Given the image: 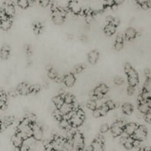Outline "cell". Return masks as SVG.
Masks as SVG:
<instances>
[{"label": "cell", "instance_id": "cell-4", "mask_svg": "<svg viewBox=\"0 0 151 151\" xmlns=\"http://www.w3.org/2000/svg\"><path fill=\"white\" fill-rule=\"evenodd\" d=\"M125 125V124L124 123V121L122 120H119L115 122L111 127V135L114 137H119V136L123 132Z\"/></svg>", "mask_w": 151, "mask_h": 151}, {"label": "cell", "instance_id": "cell-9", "mask_svg": "<svg viewBox=\"0 0 151 151\" xmlns=\"http://www.w3.org/2000/svg\"><path fill=\"white\" fill-rule=\"evenodd\" d=\"M84 119H82L80 116H78L76 114V112L72 114V116H71V118L69 119V122H70L71 125L73 128H80L81 126H82L83 123Z\"/></svg>", "mask_w": 151, "mask_h": 151}, {"label": "cell", "instance_id": "cell-49", "mask_svg": "<svg viewBox=\"0 0 151 151\" xmlns=\"http://www.w3.org/2000/svg\"><path fill=\"white\" fill-rule=\"evenodd\" d=\"M124 41V37L122 34H119L117 35V36L116 37V42H122L123 43Z\"/></svg>", "mask_w": 151, "mask_h": 151}, {"label": "cell", "instance_id": "cell-17", "mask_svg": "<svg viewBox=\"0 0 151 151\" xmlns=\"http://www.w3.org/2000/svg\"><path fill=\"white\" fill-rule=\"evenodd\" d=\"M99 59V52L96 50L91 51L88 55V60L91 64H95Z\"/></svg>", "mask_w": 151, "mask_h": 151}, {"label": "cell", "instance_id": "cell-42", "mask_svg": "<svg viewBox=\"0 0 151 151\" xmlns=\"http://www.w3.org/2000/svg\"><path fill=\"white\" fill-rule=\"evenodd\" d=\"M85 69V66L84 65H78L75 68V71L77 74H80L82 72V71Z\"/></svg>", "mask_w": 151, "mask_h": 151}, {"label": "cell", "instance_id": "cell-16", "mask_svg": "<svg viewBox=\"0 0 151 151\" xmlns=\"http://www.w3.org/2000/svg\"><path fill=\"white\" fill-rule=\"evenodd\" d=\"M137 128V125L134 122H130V123L125 124V126H124L123 131L125 134H128V136L131 137L132 134H134V132L135 131L136 128Z\"/></svg>", "mask_w": 151, "mask_h": 151}, {"label": "cell", "instance_id": "cell-25", "mask_svg": "<svg viewBox=\"0 0 151 151\" xmlns=\"http://www.w3.org/2000/svg\"><path fill=\"white\" fill-rule=\"evenodd\" d=\"M59 127L63 130H69L72 128V125H71L69 120L63 118L61 120L59 121Z\"/></svg>", "mask_w": 151, "mask_h": 151}, {"label": "cell", "instance_id": "cell-45", "mask_svg": "<svg viewBox=\"0 0 151 151\" xmlns=\"http://www.w3.org/2000/svg\"><path fill=\"white\" fill-rule=\"evenodd\" d=\"M144 119H145V122H147V123H150V119H151L150 111H148L147 113L145 114Z\"/></svg>", "mask_w": 151, "mask_h": 151}, {"label": "cell", "instance_id": "cell-38", "mask_svg": "<svg viewBox=\"0 0 151 151\" xmlns=\"http://www.w3.org/2000/svg\"><path fill=\"white\" fill-rule=\"evenodd\" d=\"M114 83L116 84V85L120 86L123 83V79H122L121 77L116 76L115 77L114 79Z\"/></svg>", "mask_w": 151, "mask_h": 151}, {"label": "cell", "instance_id": "cell-34", "mask_svg": "<svg viewBox=\"0 0 151 151\" xmlns=\"http://www.w3.org/2000/svg\"><path fill=\"white\" fill-rule=\"evenodd\" d=\"M48 77L50 79H56L58 78V74L56 71L53 69H50L48 72Z\"/></svg>", "mask_w": 151, "mask_h": 151}, {"label": "cell", "instance_id": "cell-31", "mask_svg": "<svg viewBox=\"0 0 151 151\" xmlns=\"http://www.w3.org/2000/svg\"><path fill=\"white\" fill-rule=\"evenodd\" d=\"M99 111H100V114H101V116H106V115L108 114V112L109 111V109H108L106 105L104 103V104H103L100 108H99Z\"/></svg>", "mask_w": 151, "mask_h": 151}, {"label": "cell", "instance_id": "cell-3", "mask_svg": "<svg viewBox=\"0 0 151 151\" xmlns=\"http://www.w3.org/2000/svg\"><path fill=\"white\" fill-rule=\"evenodd\" d=\"M147 131L145 127L143 126V125H140V126H137V128H136L135 131L132 134L131 137L134 139L142 142L146 139V138H147Z\"/></svg>", "mask_w": 151, "mask_h": 151}, {"label": "cell", "instance_id": "cell-53", "mask_svg": "<svg viewBox=\"0 0 151 151\" xmlns=\"http://www.w3.org/2000/svg\"><path fill=\"white\" fill-rule=\"evenodd\" d=\"M113 20H114V18L112 17L111 16H108L107 17H106V22H108L109 23H112Z\"/></svg>", "mask_w": 151, "mask_h": 151}, {"label": "cell", "instance_id": "cell-8", "mask_svg": "<svg viewBox=\"0 0 151 151\" xmlns=\"http://www.w3.org/2000/svg\"><path fill=\"white\" fill-rule=\"evenodd\" d=\"M1 10L8 18H12L16 13V8L10 1H7L4 3Z\"/></svg>", "mask_w": 151, "mask_h": 151}, {"label": "cell", "instance_id": "cell-50", "mask_svg": "<svg viewBox=\"0 0 151 151\" xmlns=\"http://www.w3.org/2000/svg\"><path fill=\"white\" fill-rule=\"evenodd\" d=\"M104 1V4L109 6V7H111L112 4H114V0H103Z\"/></svg>", "mask_w": 151, "mask_h": 151}, {"label": "cell", "instance_id": "cell-21", "mask_svg": "<svg viewBox=\"0 0 151 151\" xmlns=\"http://www.w3.org/2000/svg\"><path fill=\"white\" fill-rule=\"evenodd\" d=\"M137 31L134 28L129 27L125 30V37L127 40H131L134 39L137 36Z\"/></svg>", "mask_w": 151, "mask_h": 151}, {"label": "cell", "instance_id": "cell-1", "mask_svg": "<svg viewBox=\"0 0 151 151\" xmlns=\"http://www.w3.org/2000/svg\"><path fill=\"white\" fill-rule=\"evenodd\" d=\"M72 145L73 147V150H83L85 145L84 137L81 132H75L72 135Z\"/></svg>", "mask_w": 151, "mask_h": 151}, {"label": "cell", "instance_id": "cell-43", "mask_svg": "<svg viewBox=\"0 0 151 151\" xmlns=\"http://www.w3.org/2000/svg\"><path fill=\"white\" fill-rule=\"evenodd\" d=\"M140 6H141V7H142V8L143 9V10H148V9L150 8V1H147V2L142 3V4H140Z\"/></svg>", "mask_w": 151, "mask_h": 151}, {"label": "cell", "instance_id": "cell-48", "mask_svg": "<svg viewBox=\"0 0 151 151\" xmlns=\"http://www.w3.org/2000/svg\"><path fill=\"white\" fill-rule=\"evenodd\" d=\"M132 69V66H131V65L129 63H126L125 64V66H124V69H125V73H127L128 72H129L131 69Z\"/></svg>", "mask_w": 151, "mask_h": 151}, {"label": "cell", "instance_id": "cell-39", "mask_svg": "<svg viewBox=\"0 0 151 151\" xmlns=\"http://www.w3.org/2000/svg\"><path fill=\"white\" fill-rule=\"evenodd\" d=\"M123 48V43L122 42H115L114 49L116 51H120Z\"/></svg>", "mask_w": 151, "mask_h": 151}, {"label": "cell", "instance_id": "cell-13", "mask_svg": "<svg viewBox=\"0 0 151 151\" xmlns=\"http://www.w3.org/2000/svg\"><path fill=\"white\" fill-rule=\"evenodd\" d=\"M75 77L72 73H69L65 75L64 78H63V82L67 87L73 86L74 84L75 83Z\"/></svg>", "mask_w": 151, "mask_h": 151}, {"label": "cell", "instance_id": "cell-32", "mask_svg": "<svg viewBox=\"0 0 151 151\" xmlns=\"http://www.w3.org/2000/svg\"><path fill=\"white\" fill-rule=\"evenodd\" d=\"M141 96L145 101L150 100V91H146V90L143 89V91H142V93L141 94Z\"/></svg>", "mask_w": 151, "mask_h": 151}, {"label": "cell", "instance_id": "cell-6", "mask_svg": "<svg viewBox=\"0 0 151 151\" xmlns=\"http://www.w3.org/2000/svg\"><path fill=\"white\" fill-rule=\"evenodd\" d=\"M126 74L128 75V82L129 86L134 87L137 86L139 83V75L137 71L132 68Z\"/></svg>", "mask_w": 151, "mask_h": 151}, {"label": "cell", "instance_id": "cell-30", "mask_svg": "<svg viewBox=\"0 0 151 151\" xmlns=\"http://www.w3.org/2000/svg\"><path fill=\"white\" fill-rule=\"evenodd\" d=\"M18 5L22 9H26L29 6V0H18Z\"/></svg>", "mask_w": 151, "mask_h": 151}, {"label": "cell", "instance_id": "cell-20", "mask_svg": "<svg viewBox=\"0 0 151 151\" xmlns=\"http://www.w3.org/2000/svg\"><path fill=\"white\" fill-rule=\"evenodd\" d=\"M11 142L13 143V145L15 146V147H19L20 148L21 146L23 144L24 140L18 135L17 134H14V135L12 136L11 137Z\"/></svg>", "mask_w": 151, "mask_h": 151}, {"label": "cell", "instance_id": "cell-40", "mask_svg": "<svg viewBox=\"0 0 151 151\" xmlns=\"http://www.w3.org/2000/svg\"><path fill=\"white\" fill-rule=\"evenodd\" d=\"M40 86L33 85L30 86V93H37L40 91Z\"/></svg>", "mask_w": 151, "mask_h": 151}, {"label": "cell", "instance_id": "cell-47", "mask_svg": "<svg viewBox=\"0 0 151 151\" xmlns=\"http://www.w3.org/2000/svg\"><path fill=\"white\" fill-rule=\"evenodd\" d=\"M19 94L17 91V89H11L9 91L8 94L12 97H16L17 96V94Z\"/></svg>", "mask_w": 151, "mask_h": 151}, {"label": "cell", "instance_id": "cell-15", "mask_svg": "<svg viewBox=\"0 0 151 151\" xmlns=\"http://www.w3.org/2000/svg\"><path fill=\"white\" fill-rule=\"evenodd\" d=\"M12 27V21L10 18H5V19H0V27L2 30L7 31Z\"/></svg>", "mask_w": 151, "mask_h": 151}, {"label": "cell", "instance_id": "cell-41", "mask_svg": "<svg viewBox=\"0 0 151 151\" xmlns=\"http://www.w3.org/2000/svg\"><path fill=\"white\" fill-rule=\"evenodd\" d=\"M92 116L94 118H100L101 116L100 112L99 111V109H95L94 110L92 111Z\"/></svg>", "mask_w": 151, "mask_h": 151}, {"label": "cell", "instance_id": "cell-29", "mask_svg": "<svg viewBox=\"0 0 151 151\" xmlns=\"http://www.w3.org/2000/svg\"><path fill=\"white\" fill-rule=\"evenodd\" d=\"M52 116H53V117L56 119V120L58 121L59 122V121L61 120V119H63V115L62 114L61 112L60 111V110H59V109H55L54 111H53Z\"/></svg>", "mask_w": 151, "mask_h": 151}, {"label": "cell", "instance_id": "cell-33", "mask_svg": "<svg viewBox=\"0 0 151 151\" xmlns=\"http://www.w3.org/2000/svg\"><path fill=\"white\" fill-rule=\"evenodd\" d=\"M25 119H27L30 123H33V122H35V120H36V116L32 113H27L26 115V117Z\"/></svg>", "mask_w": 151, "mask_h": 151}, {"label": "cell", "instance_id": "cell-35", "mask_svg": "<svg viewBox=\"0 0 151 151\" xmlns=\"http://www.w3.org/2000/svg\"><path fill=\"white\" fill-rule=\"evenodd\" d=\"M144 89L147 91H150L151 90V81L150 78H147L144 84Z\"/></svg>", "mask_w": 151, "mask_h": 151}, {"label": "cell", "instance_id": "cell-44", "mask_svg": "<svg viewBox=\"0 0 151 151\" xmlns=\"http://www.w3.org/2000/svg\"><path fill=\"white\" fill-rule=\"evenodd\" d=\"M135 92V88H134V86H129L127 88V93H128V95L131 96L134 94Z\"/></svg>", "mask_w": 151, "mask_h": 151}, {"label": "cell", "instance_id": "cell-19", "mask_svg": "<svg viewBox=\"0 0 151 151\" xmlns=\"http://www.w3.org/2000/svg\"><path fill=\"white\" fill-rule=\"evenodd\" d=\"M10 47L7 45H4L1 47V51H0V58L2 60H7L10 55Z\"/></svg>", "mask_w": 151, "mask_h": 151}, {"label": "cell", "instance_id": "cell-46", "mask_svg": "<svg viewBox=\"0 0 151 151\" xmlns=\"http://www.w3.org/2000/svg\"><path fill=\"white\" fill-rule=\"evenodd\" d=\"M39 3L42 7H47L50 4V0H39Z\"/></svg>", "mask_w": 151, "mask_h": 151}, {"label": "cell", "instance_id": "cell-37", "mask_svg": "<svg viewBox=\"0 0 151 151\" xmlns=\"http://www.w3.org/2000/svg\"><path fill=\"white\" fill-rule=\"evenodd\" d=\"M109 129H110V127H109V125L108 124H103L101 125V127H100V132L102 134H106V133H107L109 131Z\"/></svg>", "mask_w": 151, "mask_h": 151}, {"label": "cell", "instance_id": "cell-2", "mask_svg": "<svg viewBox=\"0 0 151 151\" xmlns=\"http://www.w3.org/2000/svg\"><path fill=\"white\" fill-rule=\"evenodd\" d=\"M31 127H32V137L38 142H41L44 139V134L42 128L38 125L35 122L31 123Z\"/></svg>", "mask_w": 151, "mask_h": 151}, {"label": "cell", "instance_id": "cell-58", "mask_svg": "<svg viewBox=\"0 0 151 151\" xmlns=\"http://www.w3.org/2000/svg\"><path fill=\"white\" fill-rule=\"evenodd\" d=\"M0 122H1V121H0Z\"/></svg>", "mask_w": 151, "mask_h": 151}, {"label": "cell", "instance_id": "cell-23", "mask_svg": "<svg viewBox=\"0 0 151 151\" xmlns=\"http://www.w3.org/2000/svg\"><path fill=\"white\" fill-rule=\"evenodd\" d=\"M122 111L126 115H131L134 111V106L131 103H125L122 106Z\"/></svg>", "mask_w": 151, "mask_h": 151}, {"label": "cell", "instance_id": "cell-18", "mask_svg": "<svg viewBox=\"0 0 151 151\" xmlns=\"http://www.w3.org/2000/svg\"><path fill=\"white\" fill-rule=\"evenodd\" d=\"M116 30V27L115 26L114 24L109 23L104 28V32L106 35L108 36H111V35H114Z\"/></svg>", "mask_w": 151, "mask_h": 151}, {"label": "cell", "instance_id": "cell-28", "mask_svg": "<svg viewBox=\"0 0 151 151\" xmlns=\"http://www.w3.org/2000/svg\"><path fill=\"white\" fill-rule=\"evenodd\" d=\"M63 101L64 103H68V104H72L74 101H75V97L72 94H66L64 96H63Z\"/></svg>", "mask_w": 151, "mask_h": 151}, {"label": "cell", "instance_id": "cell-5", "mask_svg": "<svg viewBox=\"0 0 151 151\" xmlns=\"http://www.w3.org/2000/svg\"><path fill=\"white\" fill-rule=\"evenodd\" d=\"M52 21L55 24L60 25L64 22L65 16H66V12L63 10H59L55 8L53 10L52 12Z\"/></svg>", "mask_w": 151, "mask_h": 151}, {"label": "cell", "instance_id": "cell-11", "mask_svg": "<svg viewBox=\"0 0 151 151\" xmlns=\"http://www.w3.org/2000/svg\"><path fill=\"white\" fill-rule=\"evenodd\" d=\"M17 91L22 95H27L30 93V86L26 83H22L18 86Z\"/></svg>", "mask_w": 151, "mask_h": 151}, {"label": "cell", "instance_id": "cell-26", "mask_svg": "<svg viewBox=\"0 0 151 151\" xmlns=\"http://www.w3.org/2000/svg\"><path fill=\"white\" fill-rule=\"evenodd\" d=\"M6 102H7V95L4 91H0V109H5Z\"/></svg>", "mask_w": 151, "mask_h": 151}, {"label": "cell", "instance_id": "cell-52", "mask_svg": "<svg viewBox=\"0 0 151 151\" xmlns=\"http://www.w3.org/2000/svg\"><path fill=\"white\" fill-rule=\"evenodd\" d=\"M93 20V17L91 15H88L86 16V21L87 23H91Z\"/></svg>", "mask_w": 151, "mask_h": 151}, {"label": "cell", "instance_id": "cell-54", "mask_svg": "<svg viewBox=\"0 0 151 151\" xmlns=\"http://www.w3.org/2000/svg\"><path fill=\"white\" fill-rule=\"evenodd\" d=\"M114 4H116V5H119V4H122L125 1V0H114Z\"/></svg>", "mask_w": 151, "mask_h": 151}, {"label": "cell", "instance_id": "cell-14", "mask_svg": "<svg viewBox=\"0 0 151 151\" xmlns=\"http://www.w3.org/2000/svg\"><path fill=\"white\" fill-rule=\"evenodd\" d=\"M92 150L101 151L103 150V139L100 137L94 139V141L91 143V145Z\"/></svg>", "mask_w": 151, "mask_h": 151}, {"label": "cell", "instance_id": "cell-36", "mask_svg": "<svg viewBox=\"0 0 151 151\" xmlns=\"http://www.w3.org/2000/svg\"><path fill=\"white\" fill-rule=\"evenodd\" d=\"M105 104L106 105V106L109 109V111L114 110V109H116V103L114 101H112V100H108Z\"/></svg>", "mask_w": 151, "mask_h": 151}, {"label": "cell", "instance_id": "cell-57", "mask_svg": "<svg viewBox=\"0 0 151 151\" xmlns=\"http://www.w3.org/2000/svg\"><path fill=\"white\" fill-rule=\"evenodd\" d=\"M1 131V124H0V131Z\"/></svg>", "mask_w": 151, "mask_h": 151}, {"label": "cell", "instance_id": "cell-56", "mask_svg": "<svg viewBox=\"0 0 151 151\" xmlns=\"http://www.w3.org/2000/svg\"><path fill=\"white\" fill-rule=\"evenodd\" d=\"M82 38V39H81V40H82L83 41H87V38H86V36H83L82 38Z\"/></svg>", "mask_w": 151, "mask_h": 151}, {"label": "cell", "instance_id": "cell-7", "mask_svg": "<svg viewBox=\"0 0 151 151\" xmlns=\"http://www.w3.org/2000/svg\"><path fill=\"white\" fill-rule=\"evenodd\" d=\"M109 91V87L106 85V84H100L98 86L95 88L94 91V95L97 100H100V99L103 98L105 94H107Z\"/></svg>", "mask_w": 151, "mask_h": 151}, {"label": "cell", "instance_id": "cell-55", "mask_svg": "<svg viewBox=\"0 0 151 151\" xmlns=\"http://www.w3.org/2000/svg\"><path fill=\"white\" fill-rule=\"evenodd\" d=\"M136 1H137V3H138V4H142V3H145V2H147V1H150V0H135Z\"/></svg>", "mask_w": 151, "mask_h": 151}, {"label": "cell", "instance_id": "cell-22", "mask_svg": "<svg viewBox=\"0 0 151 151\" xmlns=\"http://www.w3.org/2000/svg\"><path fill=\"white\" fill-rule=\"evenodd\" d=\"M59 110H60V111L61 112V114L63 115L67 114H69V112L73 110L72 104H68V103H63V104L60 106Z\"/></svg>", "mask_w": 151, "mask_h": 151}, {"label": "cell", "instance_id": "cell-51", "mask_svg": "<svg viewBox=\"0 0 151 151\" xmlns=\"http://www.w3.org/2000/svg\"><path fill=\"white\" fill-rule=\"evenodd\" d=\"M112 24H114L116 27H118V26H119V24H120L119 19H115V18H114V20H113V22H112Z\"/></svg>", "mask_w": 151, "mask_h": 151}, {"label": "cell", "instance_id": "cell-27", "mask_svg": "<svg viewBox=\"0 0 151 151\" xmlns=\"http://www.w3.org/2000/svg\"><path fill=\"white\" fill-rule=\"evenodd\" d=\"M86 107L88 108V109H89V110H91L92 111L93 110H94V109L97 108V101L95 100L91 99V100H89L86 103Z\"/></svg>", "mask_w": 151, "mask_h": 151}, {"label": "cell", "instance_id": "cell-10", "mask_svg": "<svg viewBox=\"0 0 151 151\" xmlns=\"http://www.w3.org/2000/svg\"><path fill=\"white\" fill-rule=\"evenodd\" d=\"M69 8L74 14H78L81 12V4L78 0H70L69 3Z\"/></svg>", "mask_w": 151, "mask_h": 151}, {"label": "cell", "instance_id": "cell-24", "mask_svg": "<svg viewBox=\"0 0 151 151\" xmlns=\"http://www.w3.org/2000/svg\"><path fill=\"white\" fill-rule=\"evenodd\" d=\"M52 103L54 104V106H55L56 109H59L60 108V106L63 104L64 101H63V96L62 95H58L56 97H55L52 99Z\"/></svg>", "mask_w": 151, "mask_h": 151}, {"label": "cell", "instance_id": "cell-12", "mask_svg": "<svg viewBox=\"0 0 151 151\" xmlns=\"http://www.w3.org/2000/svg\"><path fill=\"white\" fill-rule=\"evenodd\" d=\"M138 110L140 113L143 114L147 113L148 111H150V100L139 103Z\"/></svg>", "mask_w": 151, "mask_h": 151}]
</instances>
